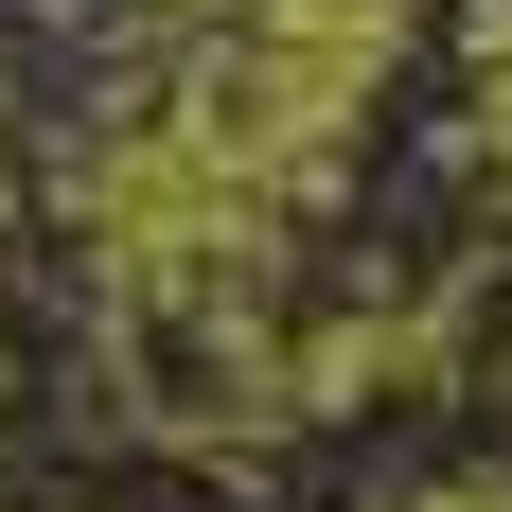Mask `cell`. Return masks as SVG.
I'll return each mask as SVG.
<instances>
[{
  "instance_id": "cell-1",
  "label": "cell",
  "mask_w": 512,
  "mask_h": 512,
  "mask_svg": "<svg viewBox=\"0 0 512 512\" xmlns=\"http://www.w3.org/2000/svg\"><path fill=\"white\" fill-rule=\"evenodd\" d=\"M389 18H407V0H248V36L212 53V89H195V159L230 195H283V177L371 106Z\"/></svg>"
},
{
  "instance_id": "cell-2",
  "label": "cell",
  "mask_w": 512,
  "mask_h": 512,
  "mask_svg": "<svg viewBox=\"0 0 512 512\" xmlns=\"http://www.w3.org/2000/svg\"><path fill=\"white\" fill-rule=\"evenodd\" d=\"M495 124H512V18H495Z\"/></svg>"
}]
</instances>
